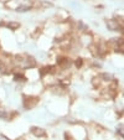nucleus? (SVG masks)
Here are the masks:
<instances>
[{
    "label": "nucleus",
    "instance_id": "4",
    "mask_svg": "<svg viewBox=\"0 0 124 140\" xmlns=\"http://www.w3.org/2000/svg\"><path fill=\"white\" fill-rule=\"evenodd\" d=\"M26 10H29V6H20L19 8V11H26Z\"/></svg>",
    "mask_w": 124,
    "mask_h": 140
},
{
    "label": "nucleus",
    "instance_id": "3",
    "mask_svg": "<svg viewBox=\"0 0 124 140\" xmlns=\"http://www.w3.org/2000/svg\"><path fill=\"white\" fill-rule=\"evenodd\" d=\"M32 133H35L36 135H44V134H45V131H44V130H40V131H37L35 128H32Z\"/></svg>",
    "mask_w": 124,
    "mask_h": 140
},
{
    "label": "nucleus",
    "instance_id": "1",
    "mask_svg": "<svg viewBox=\"0 0 124 140\" xmlns=\"http://www.w3.org/2000/svg\"><path fill=\"white\" fill-rule=\"evenodd\" d=\"M107 25H108V27L110 30H117V29H118V24H117L115 20H109L108 22H107Z\"/></svg>",
    "mask_w": 124,
    "mask_h": 140
},
{
    "label": "nucleus",
    "instance_id": "2",
    "mask_svg": "<svg viewBox=\"0 0 124 140\" xmlns=\"http://www.w3.org/2000/svg\"><path fill=\"white\" fill-rule=\"evenodd\" d=\"M8 26H9L10 29H17V27H19V24H17V22H10Z\"/></svg>",
    "mask_w": 124,
    "mask_h": 140
}]
</instances>
